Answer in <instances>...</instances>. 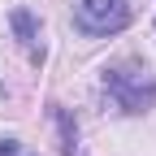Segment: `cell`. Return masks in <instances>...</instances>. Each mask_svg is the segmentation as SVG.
I'll return each instance as SVG.
<instances>
[{"mask_svg":"<svg viewBox=\"0 0 156 156\" xmlns=\"http://www.w3.org/2000/svg\"><path fill=\"white\" fill-rule=\"evenodd\" d=\"M0 156H22V147H17V139H0Z\"/></svg>","mask_w":156,"mask_h":156,"instance_id":"5","label":"cell"},{"mask_svg":"<svg viewBox=\"0 0 156 156\" xmlns=\"http://www.w3.org/2000/svg\"><path fill=\"white\" fill-rule=\"evenodd\" d=\"M74 26L91 39L122 35L130 26V0H74Z\"/></svg>","mask_w":156,"mask_h":156,"instance_id":"2","label":"cell"},{"mask_svg":"<svg viewBox=\"0 0 156 156\" xmlns=\"http://www.w3.org/2000/svg\"><path fill=\"white\" fill-rule=\"evenodd\" d=\"M9 26H13V35H17V44L26 48V56L39 65V61H44V39H39L44 30H39V17H35L30 9H13V13H9Z\"/></svg>","mask_w":156,"mask_h":156,"instance_id":"3","label":"cell"},{"mask_svg":"<svg viewBox=\"0 0 156 156\" xmlns=\"http://www.w3.org/2000/svg\"><path fill=\"white\" fill-rule=\"evenodd\" d=\"M22 156H26V152H22Z\"/></svg>","mask_w":156,"mask_h":156,"instance_id":"6","label":"cell"},{"mask_svg":"<svg viewBox=\"0 0 156 156\" xmlns=\"http://www.w3.org/2000/svg\"><path fill=\"white\" fill-rule=\"evenodd\" d=\"M104 95L122 113H147L156 104V74H147V65L139 61L104 65Z\"/></svg>","mask_w":156,"mask_h":156,"instance_id":"1","label":"cell"},{"mask_svg":"<svg viewBox=\"0 0 156 156\" xmlns=\"http://www.w3.org/2000/svg\"><path fill=\"white\" fill-rule=\"evenodd\" d=\"M52 117H56V126H61V152L65 156H78V126H74V117L61 104H52Z\"/></svg>","mask_w":156,"mask_h":156,"instance_id":"4","label":"cell"}]
</instances>
